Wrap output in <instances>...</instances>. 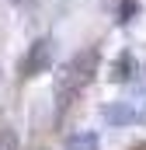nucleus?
Returning <instances> with one entry per match:
<instances>
[{
  "label": "nucleus",
  "instance_id": "obj_3",
  "mask_svg": "<svg viewBox=\"0 0 146 150\" xmlns=\"http://www.w3.org/2000/svg\"><path fill=\"white\" fill-rule=\"evenodd\" d=\"M143 112L132 105V101H115L105 108V122H115V126H129V122H139Z\"/></svg>",
  "mask_w": 146,
  "mask_h": 150
},
{
  "label": "nucleus",
  "instance_id": "obj_2",
  "mask_svg": "<svg viewBox=\"0 0 146 150\" xmlns=\"http://www.w3.org/2000/svg\"><path fill=\"white\" fill-rule=\"evenodd\" d=\"M49 67H52V38H35L32 49H28V56H25V63H21V74L38 77V74H45Z\"/></svg>",
  "mask_w": 146,
  "mask_h": 150
},
{
  "label": "nucleus",
  "instance_id": "obj_4",
  "mask_svg": "<svg viewBox=\"0 0 146 150\" xmlns=\"http://www.w3.org/2000/svg\"><path fill=\"white\" fill-rule=\"evenodd\" d=\"M132 74H136V59H132V52H122V56L111 63V80L125 84V80H132Z\"/></svg>",
  "mask_w": 146,
  "mask_h": 150
},
{
  "label": "nucleus",
  "instance_id": "obj_5",
  "mask_svg": "<svg viewBox=\"0 0 146 150\" xmlns=\"http://www.w3.org/2000/svg\"><path fill=\"white\" fill-rule=\"evenodd\" d=\"M101 147V140H98V133H73V136H66V147L63 150H98Z\"/></svg>",
  "mask_w": 146,
  "mask_h": 150
},
{
  "label": "nucleus",
  "instance_id": "obj_7",
  "mask_svg": "<svg viewBox=\"0 0 146 150\" xmlns=\"http://www.w3.org/2000/svg\"><path fill=\"white\" fill-rule=\"evenodd\" d=\"M132 14H136V0H122V7H118V21L125 25V21H132Z\"/></svg>",
  "mask_w": 146,
  "mask_h": 150
},
{
  "label": "nucleus",
  "instance_id": "obj_1",
  "mask_svg": "<svg viewBox=\"0 0 146 150\" xmlns=\"http://www.w3.org/2000/svg\"><path fill=\"white\" fill-rule=\"evenodd\" d=\"M98 59H101L98 45L80 49L77 56H70V63L63 67V74H59V80H56V101H59V112L70 108L73 98L91 84V77H94V70H98Z\"/></svg>",
  "mask_w": 146,
  "mask_h": 150
},
{
  "label": "nucleus",
  "instance_id": "obj_6",
  "mask_svg": "<svg viewBox=\"0 0 146 150\" xmlns=\"http://www.w3.org/2000/svg\"><path fill=\"white\" fill-rule=\"evenodd\" d=\"M0 150H18V133L0 126Z\"/></svg>",
  "mask_w": 146,
  "mask_h": 150
}]
</instances>
